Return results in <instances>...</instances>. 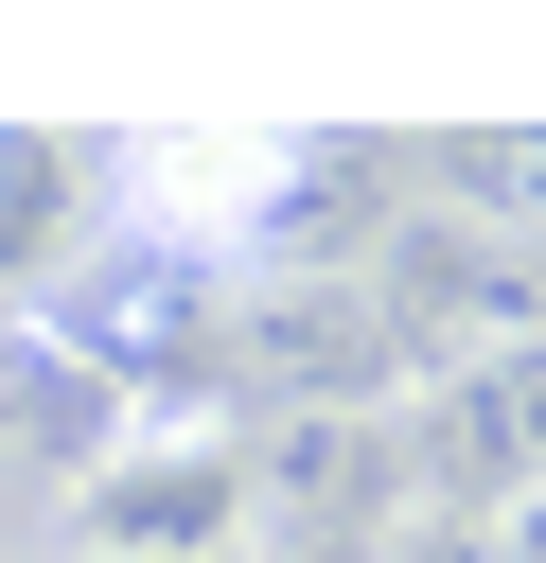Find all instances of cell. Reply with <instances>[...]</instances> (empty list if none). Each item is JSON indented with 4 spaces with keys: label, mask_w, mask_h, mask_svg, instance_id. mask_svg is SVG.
<instances>
[{
    "label": "cell",
    "mask_w": 546,
    "mask_h": 563,
    "mask_svg": "<svg viewBox=\"0 0 546 563\" xmlns=\"http://www.w3.org/2000/svg\"><path fill=\"white\" fill-rule=\"evenodd\" d=\"M299 176H317L299 123H176V141H123V211H141V229H194V246L282 229Z\"/></svg>",
    "instance_id": "cell-1"
},
{
    "label": "cell",
    "mask_w": 546,
    "mask_h": 563,
    "mask_svg": "<svg viewBox=\"0 0 546 563\" xmlns=\"http://www.w3.org/2000/svg\"><path fill=\"white\" fill-rule=\"evenodd\" d=\"M440 440H476L458 475H476L493 510H528V493H546V334H528V352H476V369L440 387Z\"/></svg>",
    "instance_id": "cell-2"
}]
</instances>
